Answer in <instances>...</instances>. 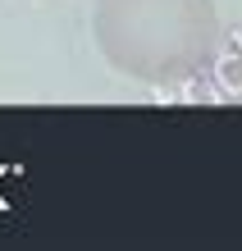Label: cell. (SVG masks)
Instances as JSON below:
<instances>
[{
    "instance_id": "cell-2",
    "label": "cell",
    "mask_w": 242,
    "mask_h": 251,
    "mask_svg": "<svg viewBox=\"0 0 242 251\" xmlns=\"http://www.w3.org/2000/svg\"><path fill=\"white\" fill-rule=\"evenodd\" d=\"M210 100H242V32L224 41L215 55V78L201 82Z\"/></svg>"
},
{
    "instance_id": "cell-1",
    "label": "cell",
    "mask_w": 242,
    "mask_h": 251,
    "mask_svg": "<svg viewBox=\"0 0 242 251\" xmlns=\"http://www.w3.org/2000/svg\"><path fill=\"white\" fill-rule=\"evenodd\" d=\"M92 41L119 78L188 87L215 69L224 23L215 0H96Z\"/></svg>"
}]
</instances>
